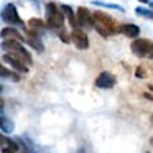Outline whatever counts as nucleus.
<instances>
[{"mask_svg":"<svg viewBox=\"0 0 153 153\" xmlns=\"http://www.w3.org/2000/svg\"><path fill=\"white\" fill-rule=\"evenodd\" d=\"M92 27L102 36H110L112 33L119 31V28L115 27V20L102 12H92Z\"/></svg>","mask_w":153,"mask_h":153,"instance_id":"obj_1","label":"nucleus"},{"mask_svg":"<svg viewBox=\"0 0 153 153\" xmlns=\"http://www.w3.org/2000/svg\"><path fill=\"white\" fill-rule=\"evenodd\" d=\"M64 23V15L56 4H48L46 5V27L50 28H63Z\"/></svg>","mask_w":153,"mask_h":153,"instance_id":"obj_2","label":"nucleus"},{"mask_svg":"<svg viewBox=\"0 0 153 153\" xmlns=\"http://www.w3.org/2000/svg\"><path fill=\"white\" fill-rule=\"evenodd\" d=\"M153 48V43L150 40H133L132 45H130V50L135 56L145 58L146 54L150 53V50Z\"/></svg>","mask_w":153,"mask_h":153,"instance_id":"obj_3","label":"nucleus"},{"mask_svg":"<svg viewBox=\"0 0 153 153\" xmlns=\"http://www.w3.org/2000/svg\"><path fill=\"white\" fill-rule=\"evenodd\" d=\"M2 18H4V22H7V23H10V25H23L22 18L18 17L17 7H15L13 4H8L7 7L4 8V12H2Z\"/></svg>","mask_w":153,"mask_h":153,"instance_id":"obj_4","label":"nucleus"},{"mask_svg":"<svg viewBox=\"0 0 153 153\" xmlns=\"http://www.w3.org/2000/svg\"><path fill=\"white\" fill-rule=\"evenodd\" d=\"M76 18H77V25H79L81 30L82 28H92V12H89L86 7L77 8Z\"/></svg>","mask_w":153,"mask_h":153,"instance_id":"obj_5","label":"nucleus"},{"mask_svg":"<svg viewBox=\"0 0 153 153\" xmlns=\"http://www.w3.org/2000/svg\"><path fill=\"white\" fill-rule=\"evenodd\" d=\"M96 86L100 87V89H110V87L115 86V76L107 73V71H104V73H100L99 76H97Z\"/></svg>","mask_w":153,"mask_h":153,"instance_id":"obj_6","label":"nucleus"},{"mask_svg":"<svg viewBox=\"0 0 153 153\" xmlns=\"http://www.w3.org/2000/svg\"><path fill=\"white\" fill-rule=\"evenodd\" d=\"M71 40L74 41V45H76L79 50H86V48H89L87 35L84 33L82 30H73V33H71Z\"/></svg>","mask_w":153,"mask_h":153,"instance_id":"obj_7","label":"nucleus"},{"mask_svg":"<svg viewBox=\"0 0 153 153\" xmlns=\"http://www.w3.org/2000/svg\"><path fill=\"white\" fill-rule=\"evenodd\" d=\"M4 61H5V63H8V64H10V66L13 68V69L20 71V73H27V71H28V68L25 66V64L22 63V61L18 59L17 56H13L12 53H8V54H4Z\"/></svg>","mask_w":153,"mask_h":153,"instance_id":"obj_8","label":"nucleus"},{"mask_svg":"<svg viewBox=\"0 0 153 153\" xmlns=\"http://www.w3.org/2000/svg\"><path fill=\"white\" fill-rule=\"evenodd\" d=\"M0 36L4 38V40H12V41H18V43L25 41V38L22 36V35L18 33V31L15 30V28H12V27L4 28V30L0 31Z\"/></svg>","mask_w":153,"mask_h":153,"instance_id":"obj_9","label":"nucleus"},{"mask_svg":"<svg viewBox=\"0 0 153 153\" xmlns=\"http://www.w3.org/2000/svg\"><path fill=\"white\" fill-rule=\"evenodd\" d=\"M28 27H30V35L31 36H36V35L43 33L46 23H45L43 20H40V18H31V20L28 22Z\"/></svg>","mask_w":153,"mask_h":153,"instance_id":"obj_10","label":"nucleus"},{"mask_svg":"<svg viewBox=\"0 0 153 153\" xmlns=\"http://www.w3.org/2000/svg\"><path fill=\"white\" fill-rule=\"evenodd\" d=\"M59 10L66 13L68 20H69L71 27H73V30H81V28H79V25H77V18H76V13H74V10H73V8L69 7V5H61V8H59Z\"/></svg>","mask_w":153,"mask_h":153,"instance_id":"obj_11","label":"nucleus"},{"mask_svg":"<svg viewBox=\"0 0 153 153\" xmlns=\"http://www.w3.org/2000/svg\"><path fill=\"white\" fill-rule=\"evenodd\" d=\"M120 31H122L125 36H128V38H138V35H140V27H137L135 23H125V25H122Z\"/></svg>","mask_w":153,"mask_h":153,"instance_id":"obj_12","label":"nucleus"},{"mask_svg":"<svg viewBox=\"0 0 153 153\" xmlns=\"http://www.w3.org/2000/svg\"><path fill=\"white\" fill-rule=\"evenodd\" d=\"M0 128L4 130L5 133H12L15 128V125L8 117H0Z\"/></svg>","mask_w":153,"mask_h":153,"instance_id":"obj_13","label":"nucleus"},{"mask_svg":"<svg viewBox=\"0 0 153 153\" xmlns=\"http://www.w3.org/2000/svg\"><path fill=\"white\" fill-rule=\"evenodd\" d=\"M25 41H27L31 48H35L36 51H43V43L38 40V36H31V35H28V38Z\"/></svg>","mask_w":153,"mask_h":153,"instance_id":"obj_14","label":"nucleus"},{"mask_svg":"<svg viewBox=\"0 0 153 153\" xmlns=\"http://www.w3.org/2000/svg\"><path fill=\"white\" fill-rule=\"evenodd\" d=\"M135 13L138 15V17H143V18H148V20H153V10H148V8L137 7V8H135Z\"/></svg>","mask_w":153,"mask_h":153,"instance_id":"obj_15","label":"nucleus"},{"mask_svg":"<svg viewBox=\"0 0 153 153\" xmlns=\"http://www.w3.org/2000/svg\"><path fill=\"white\" fill-rule=\"evenodd\" d=\"M92 4H94V5H99V7H105V8H112V10L123 12V7L115 5V4H107V2H100V0H92Z\"/></svg>","mask_w":153,"mask_h":153,"instance_id":"obj_16","label":"nucleus"},{"mask_svg":"<svg viewBox=\"0 0 153 153\" xmlns=\"http://www.w3.org/2000/svg\"><path fill=\"white\" fill-rule=\"evenodd\" d=\"M0 76L8 77V76H13V74H12L10 71H8L7 68H5V66H2V64H0ZM13 77H15V81H18V76H13Z\"/></svg>","mask_w":153,"mask_h":153,"instance_id":"obj_17","label":"nucleus"},{"mask_svg":"<svg viewBox=\"0 0 153 153\" xmlns=\"http://www.w3.org/2000/svg\"><path fill=\"white\" fill-rule=\"evenodd\" d=\"M4 145H7V138L0 133V146H4Z\"/></svg>","mask_w":153,"mask_h":153,"instance_id":"obj_18","label":"nucleus"},{"mask_svg":"<svg viewBox=\"0 0 153 153\" xmlns=\"http://www.w3.org/2000/svg\"><path fill=\"white\" fill-rule=\"evenodd\" d=\"M137 76H138V77L140 76H145V71H143L142 68H138V69H137Z\"/></svg>","mask_w":153,"mask_h":153,"instance_id":"obj_19","label":"nucleus"},{"mask_svg":"<svg viewBox=\"0 0 153 153\" xmlns=\"http://www.w3.org/2000/svg\"><path fill=\"white\" fill-rule=\"evenodd\" d=\"M2 153H15V152H12V150H8V148H2Z\"/></svg>","mask_w":153,"mask_h":153,"instance_id":"obj_20","label":"nucleus"},{"mask_svg":"<svg viewBox=\"0 0 153 153\" xmlns=\"http://www.w3.org/2000/svg\"><path fill=\"white\" fill-rule=\"evenodd\" d=\"M146 56H148V58H150V59H153V48H152V50H150V53H148V54H146Z\"/></svg>","mask_w":153,"mask_h":153,"instance_id":"obj_21","label":"nucleus"},{"mask_svg":"<svg viewBox=\"0 0 153 153\" xmlns=\"http://www.w3.org/2000/svg\"><path fill=\"white\" fill-rule=\"evenodd\" d=\"M4 109V99H0V110Z\"/></svg>","mask_w":153,"mask_h":153,"instance_id":"obj_22","label":"nucleus"},{"mask_svg":"<svg viewBox=\"0 0 153 153\" xmlns=\"http://www.w3.org/2000/svg\"><path fill=\"white\" fill-rule=\"evenodd\" d=\"M140 2H143V4H150V0H140Z\"/></svg>","mask_w":153,"mask_h":153,"instance_id":"obj_23","label":"nucleus"},{"mask_svg":"<svg viewBox=\"0 0 153 153\" xmlns=\"http://www.w3.org/2000/svg\"><path fill=\"white\" fill-rule=\"evenodd\" d=\"M145 97H148V99H153V96H150V94H145Z\"/></svg>","mask_w":153,"mask_h":153,"instance_id":"obj_24","label":"nucleus"},{"mask_svg":"<svg viewBox=\"0 0 153 153\" xmlns=\"http://www.w3.org/2000/svg\"><path fill=\"white\" fill-rule=\"evenodd\" d=\"M150 7H152V10H153V2H150Z\"/></svg>","mask_w":153,"mask_h":153,"instance_id":"obj_25","label":"nucleus"},{"mask_svg":"<svg viewBox=\"0 0 153 153\" xmlns=\"http://www.w3.org/2000/svg\"><path fill=\"white\" fill-rule=\"evenodd\" d=\"M0 91H2V84H0Z\"/></svg>","mask_w":153,"mask_h":153,"instance_id":"obj_26","label":"nucleus"},{"mask_svg":"<svg viewBox=\"0 0 153 153\" xmlns=\"http://www.w3.org/2000/svg\"><path fill=\"white\" fill-rule=\"evenodd\" d=\"M152 122H153V115H152Z\"/></svg>","mask_w":153,"mask_h":153,"instance_id":"obj_27","label":"nucleus"}]
</instances>
